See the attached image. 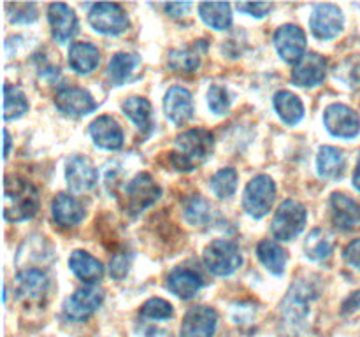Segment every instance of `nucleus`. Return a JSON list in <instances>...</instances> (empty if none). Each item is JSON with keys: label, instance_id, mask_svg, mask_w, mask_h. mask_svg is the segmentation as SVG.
I'll use <instances>...</instances> for the list:
<instances>
[{"label": "nucleus", "instance_id": "obj_12", "mask_svg": "<svg viewBox=\"0 0 360 337\" xmlns=\"http://www.w3.org/2000/svg\"><path fill=\"white\" fill-rule=\"evenodd\" d=\"M55 105L67 116H86L97 109V102L94 100V97L79 86L62 88L56 93Z\"/></svg>", "mask_w": 360, "mask_h": 337}, {"label": "nucleus", "instance_id": "obj_23", "mask_svg": "<svg viewBox=\"0 0 360 337\" xmlns=\"http://www.w3.org/2000/svg\"><path fill=\"white\" fill-rule=\"evenodd\" d=\"M69 267L81 281L90 284L97 283L102 277V274H104V265L101 263V260L91 256L90 253L83 251V249H76L70 255Z\"/></svg>", "mask_w": 360, "mask_h": 337}, {"label": "nucleus", "instance_id": "obj_8", "mask_svg": "<svg viewBox=\"0 0 360 337\" xmlns=\"http://www.w3.org/2000/svg\"><path fill=\"white\" fill-rule=\"evenodd\" d=\"M102 300H104V291L98 286H83L79 290L74 291L65 302H63V312L67 318L76 319V322H83V319L90 318L98 308H101Z\"/></svg>", "mask_w": 360, "mask_h": 337}, {"label": "nucleus", "instance_id": "obj_39", "mask_svg": "<svg viewBox=\"0 0 360 337\" xmlns=\"http://www.w3.org/2000/svg\"><path fill=\"white\" fill-rule=\"evenodd\" d=\"M239 11H243V13L250 14V16H255V18H262L266 16L267 13L271 11V4H266V2H239L238 6Z\"/></svg>", "mask_w": 360, "mask_h": 337}, {"label": "nucleus", "instance_id": "obj_27", "mask_svg": "<svg viewBox=\"0 0 360 337\" xmlns=\"http://www.w3.org/2000/svg\"><path fill=\"white\" fill-rule=\"evenodd\" d=\"M316 165H319V174L322 176V178H327V179L340 178L345 171V153L333 146L320 147L319 158H316Z\"/></svg>", "mask_w": 360, "mask_h": 337}, {"label": "nucleus", "instance_id": "obj_37", "mask_svg": "<svg viewBox=\"0 0 360 337\" xmlns=\"http://www.w3.org/2000/svg\"><path fill=\"white\" fill-rule=\"evenodd\" d=\"M141 316L148 319H169L172 316V305L164 298H150L141 308Z\"/></svg>", "mask_w": 360, "mask_h": 337}, {"label": "nucleus", "instance_id": "obj_21", "mask_svg": "<svg viewBox=\"0 0 360 337\" xmlns=\"http://www.w3.org/2000/svg\"><path fill=\"white\" fill-rule=\"evenodd\" d=\"M16 281L20 295L23 298H28V300H39V298L48 293V274L42 269H37V267H27V269L20 270Z\"/></svg>", "mask_w": 360, "mask_h": 337}, {"label": "nucleus", "instance_id": "obj_38", "mask_svg": "<svg viewBox=\"0 0 360 337\" xmlns=\"http://www.w3.org/2000/svg\"><path fill=\"white\" fill-rule=\"evenodd\" d=\"M207 104H210V109L217 114H225L231 107V98H229V91L225 90L224 86H218V84H213L207 91Z\"/></svg>", "mask_w": 360, "mask_h": 337}, {"label": "nucleus", "instance_id": "obj_2", "mask_svg": "<svg viewBox=\"0 0 360 337\" xmlns=\"http://www.w3.org/2000/svg\"><path fill=\"white\" fill-rule=\"evenodd\" d=\"M39 211V192L32 183L21 178H7L4 188V218L7 221H25Z\"/></svg>", "mask_w": 360, "mask_h": 337}, {"label": "nucleus", "instance_id": "obj_7", "mask_svg": "<svg viewBox=\"0 0 360 337\" xmlns=\"http://www.w3.org/2000/svg\"><path fill=\"white\" fill-rule=\"evenodd\" d=\"M88 21L95 30L108 35L123 34L129 28V18L118 4H94L88 13Z\"/></svg>", "mask_w": 360, "mask_h": 337}, {"label": "nucleus", "instance_id": "obj_30", "mask_svg": "<svg viewBox=\"0 0 360 337\" xmlns=\"http://www.w3.org/2000/svg\"><path fill=\"white\" fill-rule=\"evenodd\" d=\"M123 112L139 126L143 132H150L153 126V114H151V104L143 97H130L123 102Z\"/></svg>", "mask_w": 360, "mask_h": 337}, {"label": "nucleus", "instance_id": "obj_6", "mask_svg": "<svg viewBox=\"0 0 360 337\" xmlns=\"http://www.w3.org/2000/svg\"><path fill=\"white\" fill-rule=\"evenodd\" d=\"M160 188H158L157 183L153 181L150 174L146 172H141L136 178L130 179L125 186V199L127 206L125 209L129 211L132 216H137L139 213H143L146 207H150L151 204H155L160 197Z\"/></svg>", "mask_w": 360, "mask_h": 337}, {"label": "nucleus", "instance_id": "obj_36", "mask_svg": "<svg viewBox=\"0 0 360 337\" xmlns=\"http://www.w3.org/2000/svg\"><path fill=\"white\" fill-rule=\"evenodd\" d=\"M4 118L13 119L18 116L25 114L28 111V100L25 97L23 91L20 88L13 86V84H6L4 86Z\"/></svg>", "mask_w": 360, "mask_h": 337}, {"label": "nucleus", "instance_id": "obj_33", "mask_svg": "<svg viewBox=\"0 0 360 337\" xmlns=\"http://www.w3.org/2000/svg\"><path fill=\"white\" fill-rule=\"evenodd\" d=\"M304 249L308 258L311 260L329 258L330 253H333V239H330L329 232L323 230V228H315L306 239Z\"/></svg>", "mask_w": 360, "mask_h": 337}, {"label": "nucleus", "instance_id": "obj_43", "mask_svg": "<svg viewBox=\"0 0 360 337\" xmlns=\"http://www.w3.org/2000/svg\"><path fill=\"white\" fill-rule=\"evenodd\" d=\"M190 7H192V4L190 2H172V4H165V11H167L169 14H171L172 18H179L183 16V14H186L190 11Z\"/></svg>", "mask_w": 360, "mask_h": 337}, {"label": "nucleus", "instance_id": "obj_16", "mask_svg": "<svg viewBox=\"0 0 360 337\" xmlns=\"http://www.w3.org/2000/svg\"><path fill=\"white\" fill-rule=\"evenodd\" d=\"M327 60L319 53H306L292 70V81L297 86H316L326 79Z\"/></svg>", "mask_w": 360, "mask_h": 337}, {"label": "nucleus", "instance_id": "obj_35", "mask_svg": "<svg viewBox=\"0 0 360 337\" xmlns=\"http://www.w3.org/2000/svg\"><path fill=\"white\" fill-rule=\"evenodd\" d=\"M210 188L217 199H229L234 195L236 188H238V172L231 167L221 168L211 178Z\"/></svg>", "mask_w": 360, "mask_h": 337}, {"label": "nucleus", "instance_id": "obj_40", "mask_svg": "<svg viewBox=\"0 0 360 337\" xmlns=\"http://www.w3.org/2000/svg\"><path fill=\"white\" fill-rule=\"evenodd\" d=\"M14 9L20 11L16 16L9 18L14 23H30V21H34L35 18H37L34 4H14Z\"/></svg>", "mask_w": 360, "mask_h": 337}, {"label": "nucleus", "instance_id": "obj_45", "mask_svg": "<svg viewBox=\"0 0 360 337\" xmlns=\"http://www.w3.org/2000/svg\"><path fill=\"white\" fill-rule=\"evenodd\" d=\"M354 185H355V188L360 192V157L357 160V168H355V174H354Z\"/></svg>", "mask_w": 360, "mask_h": 337}, {"label": "nucleus", "instance_id": "obj_34", "mask_svg": "<svg viewBox=\"0 0 360 337\" xmlns=\"http://www.w3.org/2000/svg\"><path fill=\"white\" fill-rule=\"evenodd\" d=\"M183 213H185L186 221L195 227H204L211 220V207L204 197L192 195L183 202Z\"/></svg>", "mask_w": 360, "mask_h": 337}, {"label": "nucleus", "instance_id": "obj_18", "mask_svg": "<svg viewBox=\"0 0 360 337\" xmlns=\"http://www.w3.org/2000/svg\"><path fill=\"white\" fill-rule=\"evenodd\" d=\"M90 136L98 147L116 151L123 146V130L111 116H98L90 125Z\"/></svg>", "mask_w": 360, "mask_h": 337}, {"label": "nucleus", "instance_id": "obj_44", "mask_svg": "<svg viewBox=\"0 0 360 337\" xmlns=\"http://www.w3.org/2000/svg\"><path fill=\"white\" fill-rule=\"evenodd\" d=\"M357 309H360V291H355V293L345 302L343 312L345 315H348V312H355Z\"/></svg>", "mask_w": 360, "mask_h": 337}, {"label": "nucleus", "instance_id": "obj_4", "mask_svg": "<svg viewBox=\"0 0 360 337\" xmlns=\"http://www.w3.org/2000/svg\"><path fill=\"white\" fill-rule=\"evenodd\" d=\"M204 262L214 276H231L241 267L243 256L236 242L217 239L204 249Z\"/></svg>", "mask_w": 360, "mask_h": 337}, {"label": "nucleus", "instance_id": "obj_17", "mask_svg": "<svg viewBox=\"0 0 360 337\" xmlns=\"http://www.w3.org/2000/svg\"><path fill=\"white\" fill-rule=\"evenodd\" d=\"M164 111L172 123H176V125H185L193 116L192 93L183 86H172L165 93Z\"/></svg>", "mask_w": 360, "mask_h": 337}, {"label": "nucleus", "instance_id": "obj_14", "mask_svg": "<svg viewBox=\"0 0 360 337\" xmlns=\"http://www.w3.org/2000/svg\"><path fill=\"white\" fill-rule=\"evenodd\" d=\"M65 178L69 188L76 193L88 192L94 188L98 181V172L88 158L70 157L65 164Z\"/></svg>", "mask_w": 360, "mask_h": 337}, {"label": "nucleus", "instance_id": "obj_19", "mask_svg": "<svg viewBox=\"0 0 360 337\" xmlns=\"http://www.w3.org/2000/svg\"><path fill=\"white\" fill-rule=\"evenodd\" d=\"M204 286V279L197 270L190 267H176L167 277V288L179 298L195 297L197 291Z\"/></svg>", "mask_w": 360, "mask_h": 337}, {"label": "nucleus", "instance_id": "obj_11", "mask_svg": "<svg viewBox=\"0 0 360 337\" xmlns=\"http://www.w3.org/2000/svg\"><path fill=\"white\" fill-rule=\"evenodd\" d=\"M274 46L285 62L297 65L306 55V34L297 25H283L274 34Z\"/></svg>", "mask_w": 360, "mask_h": 337}, {"label": "nucleus", "instance_id": "obj_28", "mask_svg": "<svg viewBox=\"0 0 360 337\" xmlns=\"http://www.w3.org/2000/svg\"><path fill=\"white\" fill-rule=\"evenodd\" d=\"M141 63V58L134 53H116L111 58L108 67L109 81L115 86H122L130 76H132L134 69Z\"/></svg>", "mask_w": 360, "mask_h": 337}, {"label": "nucleus", "instance_id": "obj_46", "mask_svg": "<svg viewBox=\"0 0 360 337\" xmlns=\"http://www.w3.org/2000/svg\"><path fill=\"white\" fill-rule=\"evenodd\" d=\"M4 139H6V151H4V158L9 157V150H11V137H9V132H4Z\"/></svg>", "mask_w": 360, "mask_h": 337}, {"label": "nucleus", "instance_id": "obj_32", "mask_svg": "<svg viewBox=\"0 0 360 337\" xmlns=\"http://www.w3.org/2000/svg\"><path fill=\"white\" fill-rule=\"evenodd\" d=\"M202 42L199 41L195 46L186 49H176L169 55V65L171 69H174L176 72H193L197 70V67L200 65V49L202 48Z\"/></svg>", "mask_w": 360, "mask_h": 337}, {"label": "nucleus", "instance_id": "obj_13", "mask_svg": "<svg viewBox=\"0 0 360 337\" xmlns=\"http://www.w3.org/2000/svg\"><path fill=\"white\" fill-rule=\"evenodd\" d=\"M49 25H51V34L58 44H65L69 42L74 35L79 30V23H77L76 13L70 9L67 4L56 2L51 4L48 9Z\"/></svg>", "mask_w": 360, "mask_h": 337}, {"label": "nucleus", "instance_id": "obj_20", "mask_svg": "<svg viewBox=\"0 0 360 337\" xmlns=\"http://www.w3.org/2000/svg\"><path fill=\"white\" fill-rule=\"evenodd\" d=\"M53 211V220L56 221V225L63 228L76 227L81 220L84 218V207L76 197L67 195V193H58V195L53 199L51 204Z\"/></svg>", "mask_w": 360, "mask_h": 337}, {"label": "nucleus", "instance_id": "obj_24", "mask_svg": "<svg viewBox=\"0 0 360 337\" xmlns=\"http://www.w3.org/2000/svg\"><path fill=\"white\" fill-rule=\"evenodd\" d=\"M101 53L90 42H74L69 49V65L77 74H90L97 69Z\"/></svg>", "mask_w": 360, "mask_h": 337}, {"label": "nucleus", "instance_id": "obj_29", "mask_svg": "<svg viewBox=\"0 0 360 337\" xmlns=\"http://www.w3.org/2000/svg\"><path fill=\"white\" fill-rule=\"evenodd\" d=\"M200 18L214 30H227L232 25L231 6L225 2H204L199 6Z\"/></svg>", "mask_w": 360, "mask_h": 337}, {"label": "nucleus", "instance_id": "obj_41", "mask_svg": "<svg viewBox=\"0 0 360 337\" xmlns=\"http://www.w3.org/2000/svg\"><path fill=\"white\" fill-rule=\"evenodd\" d=\"M129 258L127 255H116L115 258L111 260V276L115 279H122L127 272H129Z\"/></svg>", "mask_w": 360, "mask_h": 337}, {"label": "nucleus", "instance_id": "obj_42", "mask_svg": "<svg viewBox=\"0 0 360 337\" xmlns=\"http://www.w3.org/2000/svg\"><path fill=\"white\" fill-rule=\"evenodd\" d=\"M343 256L350 265L360 269V239H355V241H352L350 244L345 248Z\"/></svg>", "mask_w": 360, "mask_h": 337}, {"label": "nucleus", "instance_id": "obj_5", "mask_svg": "<svg viewBox=\"0 0 360 337\" xmlns=\"http://www.w3.org/2000/svg\"><path fill=\"white\" fill-rule=\"evenodd\" d=\"M276 195L274 181L266 174H260L248 183L243 195V207L253 218L266 216L271 211Z\"/></svg>", "mask_w": 360, "mask_h": 337}, {"label": "nucleus", "instance_id": "obj_3", "mask_svg": "<svg viewBox=\"0 0 360 337\" xmlns=\"http://www.w3.org/2000/svg\"><path fill=\"white\" fill-rule=\"evenodd\" d=\"M306 220H308V213L301 202L285 200L274 214L271 230L278 241H292L304 230Z\"/></svg>", "mask_w": 360, "mask_h": 337}, {"label": "nucleus", "instance_id": "obj_31", "mask_svg": "<svg viewBox=\"0 0 360 337\" xmlns=\"http://www.w3.org/2000/svg\"><path fill=\"white\" fill-rule=\"evenodd\" d=\"M309 288L304 284H297V286H292V291L287 295L283 302V312L290 322H299L301 318H304L306 312H308V302H309Z\"/></svg>", "mask_w": 360, "mask_h": 337}, {"label": "nucleus", "instance_id": "obj_10", "mask_svg": "<svg viewBox=\"0 0 360 337\" xmlns=\"http://www.w3.org/2000/svg\"><path fill=\"white\" fill-rule=\"evenodd\" d=\"M323 123L334 137L341 139H352L360 130L357 112L345 104H330L323 112Z\"/></svg>", "mask_w": 360, "mask_h": 337}, {"label": "nucleus", "instance_id": "obj_9", "mask_svg": "<svg viewBox=\"0 0 360 337\" xmlns=\"http://www.w3.org/2000/svg\"><path fill=\"white\" fill-rule=\"evenodd\" d=\"M343 13L334 4H319L309 18V28L320 41H330L343 30Z\"/></svg>", "mask_w": 360, "mask_h": 337}, {"label": "nucleus", "instance_id": "obj_15", "mask_svg": "<svg viewBox=\"0 0 360 337\" xmlns=\"http://www.w3.org/2000/svg\"><path fill=\"white\" fill-rule=\"evenodd\" d=\"M217 312L206 305L192 308L181 323V337H213L217 330Z\"/></svg>", "mask_w": 360, "mask_h": 337}, {"label": "nucleus", "instance_id": "obj_25", "mask_svg": "<svg viewBox=\"0 0 360 337\" xmlns=\"http://www.w3.org/2000/svg\"><path fill=\"white\" fill-rule=\"evenodd\" d=\"M257 255H259V260L262 262V265L271 274H274V276L283 274L285 265H287V251L278 242L269 241V239L260 241L259 246H257Z\"/></svg>", "mask_w": 360, "mask_h": 337}, {"label": "nucleus", "instance_id": "obj_26", "mask_svg": "<svg viewBox=\"0 0 360 337\" xmlns=\"http://www.w3.org/2000/svg\"><path fill=\"white\" fill-rule=\"evenodd\" d=\"M274 109L287 125H295L304 116V105H302L301 98L287 90L278 91L274 95Z\"/></svg>", "mask_w": 360, "mask_h": 337}, {"label": "nucleus", "instance_id": "obj_22", "mask_svg": "<svg viewBox=\"0 0 360 337\" xmlns=\"http://www.w3.org/2000/svg\"><path fill=\"white\" fill-rule=\"evenodd\" d=\"M330 209L333 221L341 230H352L360 223V206L345 193H333Z\"/></svg>", "mask_w": 360, "mask_h": 337}, {"label": "nucleus", "instance_id": "obj_1", "mask_svg": "<svg viewBox=\"0 0 360 337\" xmlns=\"http://www.w3.org/2000/svg\"><path fill=\"white\" fill-rule=\"evenodd\" d=\"M214 147V137L210 130L192 128L176 137L171 161L178 171L190 172L210 158Z\"/></svg>", "mask_w": 360, "mask_h": 337}]
</instances>
